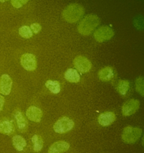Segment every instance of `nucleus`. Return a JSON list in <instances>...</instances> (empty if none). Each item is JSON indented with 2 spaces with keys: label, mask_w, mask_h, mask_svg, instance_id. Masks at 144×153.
I'll return each mask as SVG.
<instances>
[{
  "label": "nucleus",
  "mask_w": 144,
  "mask_h": 153,
  "mask_svg": "<svg viewBox=\"0 0 144 153\" xmlns=\"http://www.w3.org/2000/svg\"><path fill=\"white\" fill-rule=\"evenodd\" d=\"M85 9L80 4H71L68 5L62 12V17L69 23H77L84 15Z\"/></svg>",
  "instance_id": "1"
},
{
  "label": "nucleus",
  "mask_w": 144,
  "mask_h": 153,
  "mask_svg": "<svg viewBox=\"0 0 144 153\" xmlns=\"http://www.w3.org/2000/svg\"><path fill=\"white\" fill-rule=\"evenodd\" d=\"M100 20L98 16L95 14L86 15L80 21L77 26L79 33L83 35H89L99 25Z\"/></svg>",
  "instance_id": "2"
},
{
  "label": "nucleus",
  "mask_w": 144,
  "mask_h": 153,
  "mask_svg": "<svg viewBox=\"0 0 144 153\" xmlns=\"http://www.w3.org/2000/svg\"><path fill=\"white\" fill-rule=\"evenodd\" d=\"M143 130L140 128L127 126L122 132L121 137L124 143L127 144L136 143L142 136Z\"/></svg>",
  "instance_id": "3"
},
{
  "label": "nucleus",
  "mask_w": 144,
  "mask_h": 153,
  "mask_svg": "<svg viewBox=\"0 0 144 153\" xmlns=\"http://www.w3.org/2000/svg\"><path fill=\"white\" fill-rule=\"evenodd\" d=\"M74 123L67 117H63L56 122L53 125V131L57 134H65L73 129Z\"/></svg>",
  "instance_id": "4"
},
{
  "label": "nucleus",
  "mask_w": 144,
  "mask_h": 153,
  "mask_svg": "<svg viewBox=\"0 0 144 153\" xmlns=\"http://www.w3.org/2000/svg\"><path fill=\"white\" fill-rule=\"evenodd\" d=\"M114 35L115 32L111 27L103 26L94 32V38L97 42H104L111 39Z\"/></svg>",
  "instance_id": "5"
},
{
  "label": "nucleus",
  "mask_w": 144,
  "mask_h": 153,
  "mask_svg": "<svg viewBox=\"0 0 144 153\" xmlns=\"http://www.w3.org/2000/svg\"><path fill=\"white\" fill-rule=\"evenodd\" d=\"M140 103L137 99H129L123 104L122 107V113L124 117H130L137 112L140 109Z\"/></svg>",
  "instance_id": "6"
},
{
  "label": "nucleus",
  "mask_w": 144,
  "mask_h": 153,
  "mask_svg": "<svg viewBox=\"0 0 144 153\" xmlns=\"http://www.w3.org/2000/svg\"><path fill=\"white\" fill-rule=\"evenodd\" d=\"M20 64L21 66L26 71H32L37 68V60L34 54L25 53L22 55L20 58Z\"/></svg>",
  "instance_id": "7"
},
{
  "label": "nucleus",
  "mask_w": 144,
  "mask_h": 153,
  "mask_svg": "<svg viewBox=\"0 0 144 153\" xmlns=\"http://www.w3.org/2000/svg\"><path fill=\"white\" fill-rule=\"evenodd\" d=\"M74 65L76 70L81 73H86L92 68V63L83 56H78L74 59Z\"/></svg>",
  "instance_id": "8"
},
{
  "label": "nucleus",
  "mask_w": 144,
  "mask_h": 153,
  "mask_svg": "<svg viewBox=\"0 0 144 153\" xmlns=\"http://www.w3.org/2000/svg\"><path fill=\"white\" fill-rule=\"evenodd\" d=\"M13 81L8 74H4L0 76V94L8 95L11 92Z\"/></svg>",
  "instance_id": "9"
},
{
  "label": "nucleus",
  "mask_w": 144,
  "mask_h": 153,
  "mask_svg": "<svg viewBox=\"0 0 144 153\" xmlns=\"http://www.w3.org/2000/svg\"><path fill=\"white\" fill-rule=\"evenodd\" d=\"M42 110L35 106H31L27 109L26 112V116L30 121L35 122V123H39L41 122L42 118Z\"/></svg>",
  "instance_id": "10"
},
{
  "label": "nucleus",
  "mask_w": 144,
  "mask_h": 153,
  "mask_svg": "<svg viewBox=\"0 0 144 153\" xmlns=\"http://www.w3.org/2000/svg\"><path fill=\"white\" fill-rule=\"evenodd\" d=\"M70 144L66 141L60 140L55 142L50 146L48 153H64L68 151Z\"/></svg>",
  "instance_id": "11"
},
{
  "label": "nucleus",
  "mask_w": 144,
  "mask_h": 153,
  "mask_svg": "<svg viewBox=\"0 0 144 153\" xmlns=\"http://www.w3.org/2000/svg\"><path fill=\"white\" fill-rule=\"evenodd\" d=\"M117 117L113 112H105L104 113H101L99 115V117L98 118V123L101 125V126H109L112 124L113 123L116 121Z\"/></svg>",
  "instance_id": "12"
},
{
  "label": "nucleus",
  "mask_w": 144,
  "mask_h": 153,
  "mask_svg": "<svg viewBox=\"0 0 144 153\" xmlns=\"http://www.w3.org/2000/svg\"><path fill=\"white\" fill-rule=\"evenodd\" d=\"M14 122L12 120L8 119L0 120V133L10 136L14 132Z\"/></svg>",
  "instance_id": "13"
},
{
  "label": "nucleus",
  "mask_w": 144,
  "mask_h": 153,
  "mask_svg": "<svg viewBox=\"0 0 144 153\" xmlns=\"http://www.w3.org/2000/svg\"><path fill=\"white\" fill-rule=\"evenodd\" d=\"M115 72L113 68L109 67H104V68L101 69L98 72V78L103 82H107L112 80L114 77Z\"/></svg>",
  "instance_id": "14"
},
{
  "label": "nucleus",
  "mask_w": 144,
  "mask_h": 153,
  "mask_svg": "<svg viewBox=\"0 0 144 153\" xmlns=\"http://www.w3.org/2000/svg\"><path fill=\"white\" fill-rule=\"evenodd\" d=\"M116 89L122 96H127L131 90V84L128 80H120L117 82Z\"/></svg>",
  "instance_id": "15"
},
{
  "label": "nucleus",
  "mask_w": 144,
  "mask_h": 153,
  "mask_svg": "<svg viewBox=\"0 0 144 153\" xmlns=\"http://www.w3.org/2000/svg\"><path fill=\"white\" fill-rule=\"evenodd\" d=\"M65 79L70 83H77L80 80V76L76 69L68 68L65 72Z\"/></svg>",
  "instance_id": "16"
},
{
  "label": "nucleus",
  "mask_w": 144,
  "mask_h": 153,
  "mask_svg": "<svg viewBox=\"0 0 144 153\" xmlns=\"http://www.w3.org/2000/svg\"><path fill=\"white\" fill-rule=\"evenodd\" d=\"M12 144L15 149L18 152H23L27 146L26 140L20 135H15L12 137Z\"/></svg>",
  "instance_id": "17"
},
{
  "label": "nucleus",
  "mask_w": 144,
  "mask_h": 153,
  "mask_svg": "<svg viewBox=\"0 0 144 153\" xmlns=\"http://www.w3.org/2000/svg\"><path fill=\"white\" fill-rule=\"evenodd\" d=\"M13 116H14L16 122H17V127H18L19 130H20L21 131L25 130L26 128V126H27V122L25 120L24 117L23 116L21 112L18 111V110H15L14 112V113H13Z\"/></svg>",
  "instance_id": "18"
},
{
  "label": "nucleus",
  "mask_w": 144,
  "mask_h": 153,
  "mask_svg": "<svg viewBox=\"0 0 144 153\" xmlns=\"http://www.w3.org/2000/svg\"><path fill=\"white\" fill-rule=\"evenodd\" d=\"M45 86L53 94H59L61 91V86L57 80H48L45 83Z\"/></svg>",
  "instance_id": "19"
},
{
  "label": "nucleus",
  "mask_w": 144,
  "mask_h": 153,
  "mask_svg": "<svg viewBox=\"0 0 144 153\" xmlns=\"http://www.w3.org/2000/svg\"><path fill=\"white\" fill-rule=\"evenodd\" d=\"M31 141L33 143V150L36 152H40L44 146L43 140L40 136L37 134H34L31 138Z\"/></svg>",
  "instance_id": "20"
},
{
  "label": "nucleus",
  "mask_w": 144,
  "mask_h": 153,
  "mask_svg": "<svg viewBox=\"0 0 144 153\" xmlns=\"http://www.w3.org/2000/svg\"><path fill=\"white\" fill-rule=\"evenodd\" d=\"M135 89L137 92L141 96L144 97V77L142 76H138L135 80Z\"/></svg>",
  "instance_id": "21"
},
{
  "label": "nucleus",
  "mask_w": 144,
  "mask_h": 153,
  "mask_svg": "<svg viewBox=\"0 0 144 153\" xmlns=\"http://www.w3.org/2000/svg\"><path fill=\"white\" fill-rule=\"evenodd\" d=\"M18 33L23 38H30L33 35V32L31 30L30 26H23L20 27L18 30Z\"/></svg>",
  "instance_id": "22"
},
{
  "label": "nucleus",
  "mask_w": 144,
  "mask_h": 153,
  "mask_svg": "<svg viewBox=\"0 0 144 153\" xmlns=\"http://www.w3.org/2000/svg\"><path fill=\"white\" fill-rule=\"evenodd\" d=\"M29 0H11V3L12 6L15 8H20L23 5H26Z\"/></svg>",
  "instance_id": "23"
},
{
  "label": "nucleus",
  "mask_w": 144,
  "mask_h": 153,
  "mask_svg": "<svg viewBox=\"0 0 144 153\" xmlns=\"http://www.w3.org/2000/svg\"><path fill=\"white\" fill-rule=\"evenodd\" d=\"M30 29L32 31V32L35 34H38L39 32H41V30H42V26H41L39 23H32V24L30 25Z\"/></svg>",
  "instance_id": "24"
},
{
  "label": "nucleus",
  "mask_w": 144,
  "mask_h": 153,
  "mask_svg": "<svg viewBox=\"0 0 144 153\" xmlns=\"http://www.w3.org/2000/svg\"><path fill=\"white\" fill-rule=\"evenodd\" d=\"M5 102V98L3 97V95H0V111H2V110H3Z\"/></svg>",
  "instance_id": "25"
},
{
  "label": "nucleus",
  "mask_w": 144,
  "mask_h": 153,
  "mask_svg": "<svg viewBox=\"0 0 144 153\" xmlns=\"http://www.w3.org/2000/svg\"><path fill=\"white\" fill-rule=\"evenodd\" d=\"M141 143H142V146L144 147V134L143 136L142 137V140H141Z\"/></svg>",
  "instance_id": "26"
},
{
  "label": "nucleus",
  "mask_w": 144,
  "mask_h": 153,
  "mask_svg": "<svg viewBox=\"0 0 144 153\" xmlns=\"http://www.w3.org/2000/svg\"><path fill=\"white\" fill-rule=\"evenodd\" d=\"M7 1H8V0H0V2H2V3H4V2H7Z\"/></svg>",
  "instance_id": "27"
}]
</instances>
